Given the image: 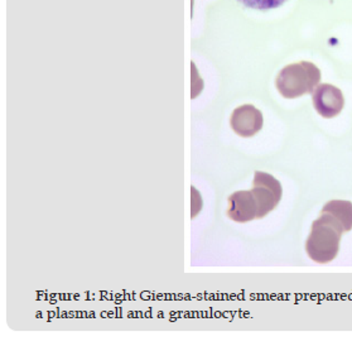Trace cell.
Here are the masks:
<instances>
[{
    "mask_svg": "<svg viewBox=\"0 0 352 341\" xmlns=\"http://www.w3.org/2000/svg\"><path fill=\"white\" fill-rule=\"evenodd\" d=\"M314 109L323 118H335L342 112L344 105L342 91L329 83H321L312 94Z\"/></svg>",
    "mask_w": 352,
    "mask_h": 341,
    "instance_id": "4",
    "label": "cell"
},
{
    "mask_svg": "<svg viewBox=\"0 0 352 341\" xmlns=\"http://www.w3.org/2000/svg\"><path fill=\"white\" fill-rule=\"evenodd\" d=\"M244 6L258 10H268L273 8L280 7L287 0H239Z\"/></svg>",
    "mask_w": 352,
    "mask_h": 341,
    "instance_id": "8",
    "label": "cell"
},
{
    "mask_svg": "<svg viewBox=\"0 0 352 341\" xmlns=\"http://www.w3.org/2000/svg\"><path fill=\"white\" fill-rule=\"evenodd\" d=\"M252 192L258 204V219H261L273 211L280 203L283 189L280 182L272 174L255 172Z\"/></svg>",
    "mask_w": 352,
    "mask_h": 341,
    "instance_id": "3",
    "label": "cell"
},
{
    "mask_svg": "<svg viewBox=\"0 0 352 341\" xmlns=\"http://www.w3.org/2000/svg\"><path fill=\"white\" fill-rule=\"evenodd\" d=\"M263 114L254 105L239 106L230 118L232 130L240 136H253L263 128Z\"/></svg>",
    "mask_w": 352,
    "mask_h": 341,
    "instance_id": "5",
    "label": "cell"
},
{
    "mask_svg": "<svg viewBox=\"0 0 352 341\" xmlns=\"http://www.w3.org/2000/svg\"><path fill=\"white\" fill-rule=\"evenodd\" d=\"M323 212H329L335 219L340 221L344 227V233H349L352 229V203L342 201V200H333L323 206Z\"/></svg>",
    "mask_w": 352,
    "mask_h": 341,
    "instance_id": "7",
    "label": "cell"
},
{
    "mask_svg": "<svg viewBox=\"0 0 352 341\" xmlns=\"http://www.w3.org/2000/svg\"><path fill=\"white\" fill-rule=\"evenodd\" d=\"M342 234L344 227L340 221L329 212L321 211V216L314 221L307 239L308 257L320 265L331 263L338 254Z\"/></svg>",
    "mask_w": 352,
    "mask_h": 341,
    "instance_id": "1",
    "label": "cell"
},
{
    "mask_svg": "<svg viewBox=\"0 0 352 341\" xmlns=\"http://www.w3.org/2000/svg\"><path fill=\"white\" fill-rule=\"evenodd\" d=\"M229 206L226 214L235 223H249L258 219V204L250 191H238L232 194L228 200Z\"/></svg>",
    "mask_w": 352,
    "mask_h": 341,
    "instance_id": "6",
    "label": "cell"
},
{
    "mask_svg": "<svg viewBox=\"0 0 352 341\" xmlns=\"http://www.w3.org/2000/svg\"><path fill=\"white\" fill-rule=\"evenodd\" d=\"M321 81V71L312 62L302 61L288 65L276 77V89L287 99H296L314 94V89Z\"/></svg>",
    "mask_w": 352,
    "mask_h": 341,
    "instance_id": "2",
    "label": "cell"
}]
</instances>
